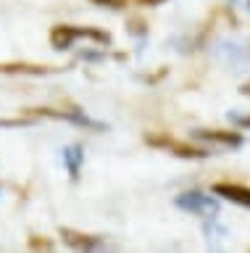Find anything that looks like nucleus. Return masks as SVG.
I'll return each instance as SVG.
<instances>
[{
    "label": "nucleus",
    "mask_w": 250,
    "mask_h": 253,
    "mask_svg": "<svg viewBox=\"0 0 250 253\" xmlns=\"http://www.w3.org/2000/svg\"><path fill=\"white\" fill-rule=\"evenodd\" d=\"M79 37H90V40H95V42H100V45L111 42V37H108L106 32L92 29V27H71V24H58V27L50 29V45L56 47V50H66V47H71L74 40H79Z\"/></svg>",
    "instance_id": "1"
},
{
    "label": "nucleus",
    "mask_w": 250,
    "mask_h": 253,
    "mask_svg": "<svg viewBox=\"0 0 250 253\" xmlns=\"http://www.w3.org/2000/svg\"><path fill=\"white\" fill-rule=\"evenodd\" d=\"M145 142L153 145V148L169 150V153H174L179 158H208L211 156L206 148H195V145H190V142H184V140L169 137V134H145Z\"/></svg>",
    "instance_id": "2"
},
{
    "label": "nucleus",
    "mask_w": 250,
    "mask_h": 253,
    "mask_svg": "<svg viewBox=\"0 0 250 253\" xmlns=\"http://www.w3.org/2000/svg\"><path fill=\"white\" fill-rule=\"evenodd\" d=\"M177 206L184 211H192V213H203V216L218 211V203L211 195H203V193H182L177 198Z\"/></svg>",
    "instance_id": "3"
},
{
    "label": "nucleus",
    "mask_w": 250,
    "mask_h": 253,
    "mask_svg": "<svg viewBox=\"0 0 250 253\" xmlns=\"http://www.w3.org/2000/svg\"><path fill=\"white\" fill-rule=\"evenodd\" d=\"M214 195H221L224 201H232V203L242 206V209H250V187L237 185V182H216Z\"/></svg>",
    "instance_id": "4"
},
{
    "label": "nucleus",
    "mask_w": 250,
    "mask_h": 253,
    "mask_svg": "<svg viewBox=\"0 0 250 253\" xmlns=\"http://www.w3.org/2000/svg\"><path fill=\"white\" fill-rule=\"evenodd\" d=\"M61 237H64L66 245H71L76 251H95L103 245V237L84 235V232H76V229H69V227H61Z\"/></svg>",
    "instance_id": "5"
},
{
    "label": "nucleus",
    "mask_w": 250,
    "mask_h": 253,
    "mask_svg": "<svg viewBox=\"0 0 250 253\" xmlns=\"http://www.w3.org/2000/svg\"><path fill=\"white\" fill-rule=\"evenodd\" d=\"M53 71H64V66H42V63H27V61L0 63V74H53Z\"/></svg>",
    "instance_id": "6"
},
{
    "label": "nucleus",
    "mask_w": 250,
    "mask_h": 253,
    "mask_svg": "<svg viewBox=\"0 0 250 253\" xmlns=\"http://www.w3.org/2000/svg\"><path fill=\"white\" fill-rule=\"evenodd\" d=\"M195 137L206 140V142H216V145H224V148L242 145V134L240 132H226V129H198Z\"/></svg>",
    "instance_id": "7"
},
{
    "label": "nucleus",
    "mask_w": 250,
    "mask_h": 253,
    "mask_svg": "<svg viewBox=\"0 0 250 253\" xmlns=\"http://www.w3.org/2000/svg\"><path fill=\"white\" fill-rule=\"evenodd\" d=\"M64 158H66V164H69V171H71V177H76V171H79V161H82V150L76 148V145H71L64 153Z\"/></svg>",
    "instance_id": "8"
},
{
    "label": "nucleus",
    "mask_w": 250,
    "mask_h": 253,
    "mask_svg": "<svg viewBox=\"0 0 250 253\" xmlns=\"http://www.w3.org/2000/svg\"><path fill=\"white\" fill-rule=\"evenodd\" d=\"M29 248H32V251H53V248H56V245H53V240H48V237H45V235H32V237H29Z\"/></svg>",
    "instance_id": "9"
},
{
    "label": "nucleus",
    "mask_w": 250,
    "mask_h": 253,
    "mask_svg": "<svg viewBox=\"0 0 250 253\" xmlns=\"http://www.w3.org/2000/svg\"><path fill=\"white\" fill-rule=\"evenodd\" d=\"M90 3H95V5H106V8H124L129 3V0H90Z\"/></svg>",
    "instance_id": "10"
},
{
    "label": "nucleus",
    "mask_w": 250,
    "mask_h": 253,
    "mask_svg": "<svg viewBox=\"0 0 250 253\" xmlns=\"http://www.w3.org/2000/svg\"><path fill=\"white\" fill-rule=\"evenodd\" d=\"M29 124V119H0V126H21Z\"/></svg>",
    "instance_id": "11"
},
{
    "label": "nucleus",
    "mask_w": 250,
    "mask_h": 253,
    "mask_svg": "<svg viewBox=\"0 0 250 253\" xmlns=\"http://www.w3.org/2000/svg\"><path fill=\"white\" fill-rule=\"evenodd\" d=\"M229 119L237 126H245V129H250V116H237V114H229Z\"/></svg>",
    "instance_id": "12"
},
{
    "label": "nucleus",
    "mask_w": 250,
    "mask_h": 253,
    "mask_svg": "<svg viewBox=\"0 0 250 253\" xmlns=\"http://www.w3.org/2000/svg\"><path fill=\"white\" fill-rule=\"evenodd\" d=\"M137 3H143V5H158V3H163V0H137Z\"/></svg>",
    "instance_id": "13"
},
{
    "label": "nucleus",
    "mask_w": 250,
    "mask_h": 253,
    "mask_svg": "<svg viewBox=\"0 0 250 253\" xmlns=\"http://www.w3.org/2000/svg\"><path fill=\"white\" fill-rule=\"evenodd\" d=\"M240 92H242V95H250V82L242 84V87H240Z\"/></svg>",
    "instance_id": "14"
}]
</instances>
